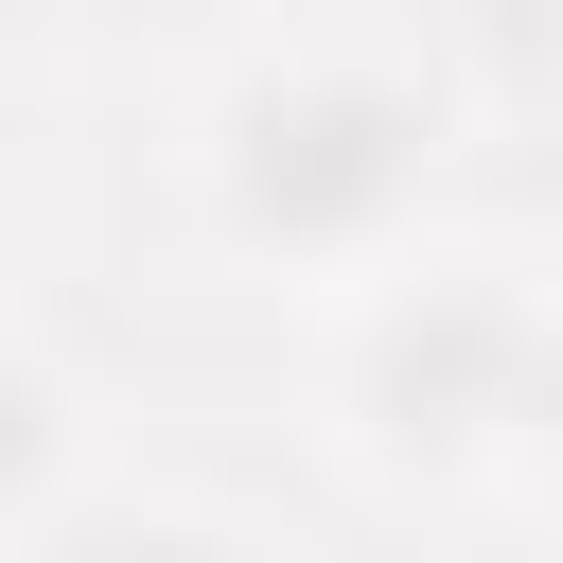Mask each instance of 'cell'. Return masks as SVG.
Listing matches in <instances>:
<instances>
[{
    "mask_svg": "<svg viewBox=\"0 0 563 563\" xmlns=\"http://www.w3.org/2000/svg\"><path fill=\"white\" fill-rule=\"evenodd\" d=\"M457 123H475L457 70L405 53V35H264L194 106V229L246 282L352 299L369 264L422 246V211L457 176Z\"/></svg>",
    "mask_w": 563,
    "mask_h": 563,
    "instance_id": "6da1fadb",
    "label": "cell"
},
{
    "mask_svg": "<svg viewBox=\"0 0 563 563\" xmlns=\"http://www.w3.org/2000/svg\"><path fill=\"white\" fill-rule=\"evenodd\" d=\"M528 369H545V282L493 246H405L334 299L317 422L369 493H475L528 457Z\"/></svg>",
    "mask_w": 563,
    "mask_h": 563,
    "instance_id": "7a4b0ae2",
    "label": "cell"
},
{
    "mask_svg": "<svg viewBox=\"0 0 563 563\" xmlns=\"http://www.w3.org/2000/svg\"><path fill=\"white\" fill-rule=\"evenodd\" d=\"M70 493H88V387H70V352H53V334H18V317H0V563H18Z\"/></svg>",
    "mask_w": 563,
    "mask_h": 563,
    "instance_id": "3957f363",
    "label": "cell"
},
{
    "mask_svg": "<svg viewBox=\"0 0 563 563\" xmlns=\"http://www.w3.org/2000/svg\"><path fill=\"white\" fill-rule=\"evenodd\" d=\"M18 563H246V528L211 493H158V475H88Z\"/></svg>",
    "mask_w": 563,
    "mask_h": 563,
    "instance_id": "277c9868",
    "label": "cell"
},
{
    "mask_svg": "<svg viewBox=\"0 0 563 563\" xmlns=\"http://www.w3.org/2000/svg\"><path fill=\"white\" fill-rule=\"evenodd\" d=\"M70 35H123V53H246L264 0H53Z\"/></svg>",
    "mask_w": 563,
    "mask_h": 563,
    "instance_id": "5b68a950",
    "label": "cell"
},
{
    "mask_svg": "<svg viewBox=\"0 0 563 563\" xmlns=\"http://www.w3.org/2000/svg\"><path fill=\"white\" fill-rule=\"evenodd\" d=\"M528 457H563V299H545V369H528Z\"/></svg>",
    "mask_w": 563,
    "mask_h": 563,
    "instance_id": "8992f818",
    "label": "cell"
},
{
    "mask_svg": "<svg viewBox=\"0 0 563 563\" xmlns=\"http://www.w3.org/2000/svg\"><path fill=\"white\" fill-rule=\"evenodd\" d=\"M18 264H35V158L0 141V282H18Z\"/></svg>",
    "mask_w": 563,
    "mask_h": 563,
    "instance_id": "52a82bcc",
    "label": "cell"
}]
</instances>
